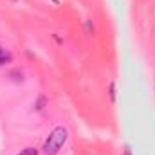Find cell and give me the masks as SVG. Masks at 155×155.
Listing matches in <instances>:
<instances>
[{
  "label": "cell",
  "instance_id": "1",
  "mask_svg": "<svg viewBox=\"0 0 155 155\" xmlns=\"http://www.w3.org/2000/svg\"><path fill=\"white\" fill-rule=\"evenodd\" d=\"M67 139H69L67 128L56 126V128L49 134V137L45 139L43 148H41V153L43 155H58V152H60V150L63 148V144L67 143Z\"/></svg>",
  "mask_w": 155,
  "mask_h": 155
},
{
  "label": "cell",
  "instance_id": "2",
  "mask_svg": "<svg viewBox=\"0 0 155 155\" xmlns=\"http://www.w3.org/2000/svg\"><path fill=\"white\" fill-rule=\"evenodd\" d=\"M9 61H11V52L5 51V49L0 45V67L5 65V63H9Z\"/></svg>",
  "mask_w": 155,
  "mask_h": 155
},
{
  "label": "cell",
  "instance_id": "3",
  "mask_svg": "<svg viewBox=\"0 0 155 155\" xmlns=\"http://www.w3.org/2000/svg\"><path fill=\"white\" fill-rule=\"evenodd\" d=\"M18 155H38V150L29 146V148H24V150H22V152H20Z\"/></svg>",
  "mask_w": 155,
  "mask_h": 155
},
{
  "label": "cell",
  "instance_id": "4",
  "mask_svg": "<svg viewBox=\"0 0 155 155\" xmlns=\"http://www.w3.org/2000/svg\"><path fill=\"white\" fill-rule=\"evenodd\" d=\"M110 99L116 101V85L114 83H110Z\"/></svg>",
  "mask_w": 155,
  "mask_h": 155
}]
</instances>
